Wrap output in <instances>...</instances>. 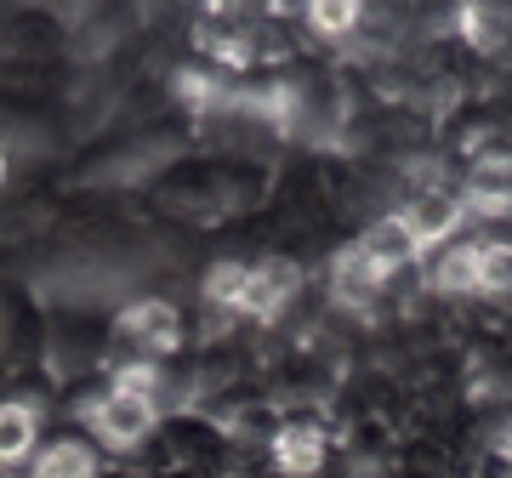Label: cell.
Here are the masks:
<instances>
[{
    "instance_id": "1",
    "label": "cell",
    "mask_w": 512,
    "mask_h": 478,
    "mask_svg": "<svg viewBox=\"0 0 512 478\" xmlns=\"http://www.w3.org/2000/svg\"><path fill=\"white\" fill-rule=\"evenodd\" d=\"M183 342V313L171 308L165 296H131L126 308L109 313V353L103 365L126 370V365H165L177 359Z\"/></svg>"
},
{
    "instance_id": "2",
    "label": "cell",
    "mask_w": 512,
    "mask_h": 478,
    "mask_svg": "<svg viewBox=\"0 0 512 478\" xmlns=\"http://www.w3.org/2000/svg\"><path fill=\"white\" fill-rule=\"evenodd\" d=\"M92 439L109 444V450H137V444L160 427V410L137 399V393H120V387H103V399L92 405Z\"/></svg>"
},
{
    "instance_id": "3",
    "label": "cell",
    "mask_w": 512,
    "mask_h": 478,
    "mask_svg": "<svg viewBox=\"0 0 512 478\" xmlns=\"http://www.w3.org/2000/svg\"><path fill=\"white\" fill-rule=\"evenodd\" d=\"M353 251L365 257V268L382 279V285H387V279H399L404 268H416V262H421V245H416V234L404 228L399 211H387V217L365 222V228H359V239H353Z\"/></svg>"
},
{
    "instance_id": "4",
    "label": "cell",
    "mask_w": 512,
    "mask_h": 478,
    "mask_svg": "<svg viewBox=\"0 0 512 478\" xmlns=\"http://www.w3.org/2000/svg\"><path fill=\"white\" fill-rule=\"evenodd\" d=\"M296 291H302V262L262 257V262H251V279H245V296H239L234 313H245V319H279L296 302Z\"/></svg>"
},
{
    "instance_id": "5",
    "label": "cell",
    "mask_w": 512,
    "mask_h": 478,
    "mask_svg": "<svg viewBox=\"0 0 512 478\" xmlns=\"http://www.w3.org/2000/svg\"><path fill=\"white\" fill-rule=\"evenodd\" d=\"M399 217H404V228L416 234L421 251H439V245L456 239V228L467 222V211H461L456 188H416V194L399 205Z\"/></svg>"
},
{
    "instance_id": "6",
    "label": "cell",
    "mask_w": 512,
    "mask_h": 478,
    "mask_svg": "<svg viewBox=\"0 0 512 478\" xmlns=\"http://www.w3.org/2000/svg\"><path fill=\"white\" fill-rule=\"evenodd\" d=\"M268 450H274V467L285 478H313L325 467V427L319 422H279Z\"/></svg>"
},
{
    "instance_id": "7",
    "label": "cell",
    "mask_w": 512,
    "mask_h": 478,
    "mask_svg": "<svg viewBox=\"0 0 512 478\" xmlns=\"http://www.w3.org/2000/svg\"><path fill=\"white\" fill-rule=\"evenodd\" d=\"M427 291L433 296H478V239H450L427 262Z\"/></svg>"
},
{
    "instance_id": "8",
    "label": "cell",
    "mask_w": 512,
    "mask_h": 478,
    "mask_svg": "<svg viewBox=\"0 0 512 478\" xmlns=\"http://www.w3.org/2000/svg\"><path fill=\"white\" fill-rule=\"evenodd\" d=\"M40 450V405L0 399V473H18Z\"/></svg>"
},
{
    "instance_id": "9",
    "label": "cell",
    "mask_w": 512,
    "mask_h": 478,
    "mask_svg": "<svg viewBox=\"0 0 512 478\" xmlns=\"http://www.w3.org/2000/svg\"><path fill=\"white\" fill-rule=\"evenodd\" d=\"M330 302H336V308H348V313H370L376 308V296H382V279L370 274L365 268V257H359V251H336V257H330Z\"/></svg>"
},
{
    "instance_id": "10",
    "label": "cell",
    "mask_w": 512,
    "mask_h": 478,
    "mask_svg": "<svg viewBox=\"0 0 512 478\" xmlns=\"http://www.w3.org/2000/svg\"><path fill=\"white\" fill-rule=\"evenodd\" d=\"M461 40L473 46L478 57H501L512 46V6H490V0H467L456 12Z\"/></svg>"
},
{
    "instance_id": "11",
    "label": "cell",
    "mask_w": 512,
    "mask_h": 478,
    "mask_svg": "<svg viewBox=\"0 0 512 478\" xmlns=\"http://www.w3.org/2000/svg\"><path fill=\"white\" fill-rule=\"evenodd\" d=\"M23 478H97V450L86 439H74V433L46 439L35 450V461H29V473Z\"/></svg>"
},
{
    "instance_id": "12",
    "label": "cell",
    "mask_w": 512,
    "mask_h": 478,
    "mask_svg": "<svg viewBox=\"0 0 512 478\" xmlns=\"http://www.w3.org/2000/svg\"><path fill=\"white\" fill-rule=\"evenodd\" d=\"M478 296H512V239H478Z\"/></svg>"
},
{
    "instance_id": "13",
    "label": "cell",
    "mask_w": 512,
    "mask_h": 478,
    "mask_svg": "<svg viewBox=\"0 0 512 478\" xmlns=\"http://www.w3.org/2000/svg\"><path fill=\"white\" fill-rule=\"evenodd\" d=\"M245 279H251V262H239V257H222L211 262V274H205V302L211 308H239V296H245Z\"/></svg>"
},
{
    "instance_id": "14",
    "label": "cell",
    "mask_w": 512,
    "mask_h": 478,
    "mask_svg": "<svg viewBox=\"0 0 512 478\" xmlns=\"http://www.w3.org/2000/svg\"><path fill=\"white\" fill-rule=\"evenodd\" d=\"M359 23H365V12H359V6H348V0L308 6V29H313V35H325V40H348Z\"/></svg>"
}]
</instances>
